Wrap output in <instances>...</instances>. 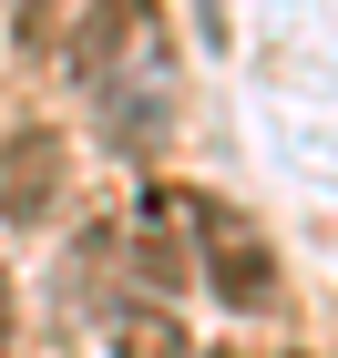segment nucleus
Segmentation results:
<instances>
[{"mask_svg":"<svg viewBox=\"0 0 338 358\" xmlns=\"http://www.w3.org/2000/svg\"><path fill=\"white\" fill-rule=\"evenodd\" d=\"M10 328H21V317H10V276H0V358H10Z\"/></svg>","mask_w":338,"mask_h":358,"instance_id":"obj_5","label":"nucleus"},{"mask_svg":"<svg viewBox=\"0 0 338 358\" xmlns=\"http://www.w3.org/2000/svg\"><path fill=\"white\" fill-rule=\"evenodd\" d=\"M103 348H113V358H185V317H164L154 297H134V307H113Z\"/></svg>","mask_w":338,"mask_h":358,"instance_id":"obj_4","label":"nucleus"},{"mask_svg":"<svg viewBox=\"0 0 338 358\" xmlns=\"http://www.w3.org/2000/svg\"><path fill=\"white\" fill-rule=\"evenodd\" d=\"M143 52H164V21H154V0H92L83 31H72V83L103 92L113 72H134Z\"/></svg>","mask_w":338,"mask_h":358,"instance_id":"obj_1","label":"nucleus"},{"mask_svg":"<svg viewBox=\"0 0 338 358\" xmlns=\"http://www.w3.org/2000/svg\"><path fill=\"white\" fill-rule=\"evenodd\" d=\"M195 256H205V276H216L225 307H267V297H277V256H267V236H256L246 215L216 205V225L195 236Z\"/></svg>","mask_w":338,"mask_h":358,"instance_id":"obj_2","label":"nucleus"},{"mask_svg":"<svg viewBox=\"0 0 338 358\" xmlns=\"http://www.w3.org/2000/svg\"><path fill=\"white\" fill-rule=\"evenodd\" d=\"M52 194H62V143L52 134H10V143H0V215L31 225Z\"/></svg>","mask_w":338,"mask_h":358,"instance_id":"obj_3","label":"nucleus"}]
</instances>
